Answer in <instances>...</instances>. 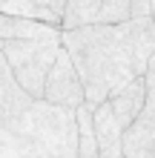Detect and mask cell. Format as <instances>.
Wrapping results in <instances>:
<instances>
[{"instance_id":"1","label":"cell","mask_w":155,"mask_h":158,"mask_svg":"<svg viewBox=\"0 0 155 158\" xmlns=\"http://www.w3.org/2000/svg\"><path fill=\"white\" fill-rule=\"evenodd\" d=\"M60 40L84 81L86 104L101 106L132 81L147 78L155 58V17L121 26L63 29Z\"/></svg>"},{"instance_id":"2","label":"cell","mask_w":155,"mask_h":158,"mask_svg":"<svg viewBox=\"0 0 155 158\" xmlns=\"http://www.w3.org/2000/svg\"><path fill=\"white\" fill-rule=\"evenodd\" d=\"M0 158H78V109L35 101L0 52Z\"/></svg>"},{"instance_id":"3","label":"cell","mask_w":155,"mask_h":158,"mask_svg":"<svg viewBox=\"0 0 155 158\" xmlns=\"http://www.w3.org/2000/svg\"><path fill=\"white\" fill-rule=\"evenodd\" d=\"M63 49V40H6L0 43V52L12 69L14 81L20 83L23 92H29L35 101H43L46 78Z\"/></svg>"},{"instance_id":"4","label":"cell","mask_w":155,"mask_h":158,"mask_svg":"<svg viewBox=\"0 0 155 158\" xmlns=\"http://www.w3.org/2000/svg\"><path fill=\"white\" fill-rule=\"evenodd\" d=\"M43 101L52 106H63V109H80L86 104V89L80 81L75 63H72L69 52L60 49L58 60L46 78V89H43Z\"/></svg>"},{"instance_id":"5","label":"cell","mask_w":155,"mask_h":158,"mask_svg":"<svg viewBox=\"0 0 155 158\" xmlns=\"http://www.w3.org/2000/svg\"><path fill=\"white\" fill-rule=\"evenodd\" d=\"M124 155L126 158H155V92L152 89H149L141 118L124 132Z\"/></svg>"},{"instance_id":"6","label":"cell","mask_w":155,"mask_h":158,"mask_svg":"<svg viewBox=\"0 0 155 158\" xmlns=\"http://www.w3.org/2000/svg\"><path fill=\"white\" fill-rule=\"evenodd\" d=\"M60 35H63L60 26L0 12V43H6V40H55Z\"/></svg>"},{"instance_id":"7","label":"cell","mask_w":155,"mask_h":158,"mask_svg":"<svg viewBox=\"0 0 155 158\" xmlns=\"http://www.w3.org/2000/svg\"><path fill=\"white\" fill-rule=\"evenodd\" d=\"M147 98H149L147 78H138V81H132L126 89H121L112 101H109V106H112V112H115V121L121 124L124 132L141 118L144 106H147Z\"/></svg>"},{"instance_id":"8","label":"cell","mask_w":155,"mask_h":158,"mask_svg":"<svg viewBox=\"0 0 155 158\" xmlns=\"http://www.w3.org/2000/svg\"><path fill=\"white\" fill-rule=\"evenodd\" d=\"M95 104L78 109V158H101V144L95 132Z\"/></svg>"},{"instance_id":"9","label":"cell","mask_w":155,"mask_h":158,"mask_svg":"<svg viewBox=\"0 0 155 158\" xmlns=\"http://www.w3.org/2000/svg\"><path fill=\"white\" fill-rule=\"evenodd\" d=\"M132 20V0H104L95 9L89 26H121Z\"/></svg>"},{"instance_id":"10","label":"cell","mask_w":155,"mask_h":158,"mask_svg":"<svg viewBox=\"0 0 155 158\" xmlns=\"http://www.w3.org/2000/svg\"><path fill=\"white\" fill-rule=\"evenodd\" d=\"M104 0H69L66 12H63V29H78V26H89L95 9Z\"/></svg>"},{"instance_id":"11","label":"cell","mask_w":155,"mask_h":158,"mask_svg":"<svg viewBox=\"0 0 155 158\" xmlns=\"http://www.w3.org/2000/svg\"><path fill=\"white\" fill-rule=\"evenodd\" d=\"M155 17V0H132V20Z\"/></svg>"},{"instance_id":"12","label":"cell","mask_w":155,"mask_h":158,"mask_svg":"<svg viewBox=\"0 0 155 158\" xmlns=\"http://www.w3.org/2000/svg\"><path fill=\"white\" fill-rule=\"evenodd\" d=\"M147 86L155 92V58H152V63H149V72H147Z\"/></svg>"}]
</instances>
